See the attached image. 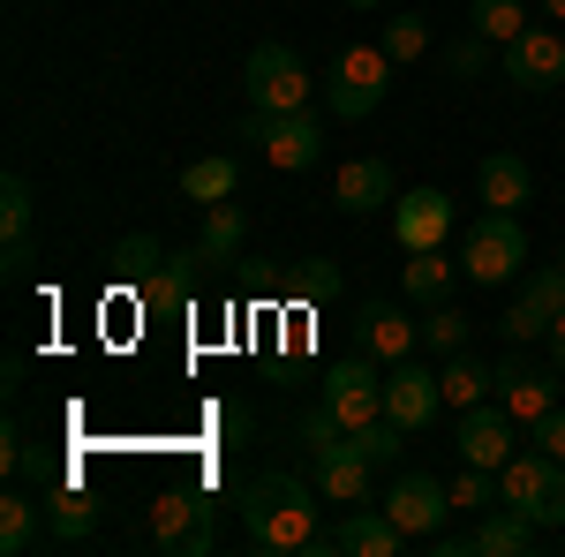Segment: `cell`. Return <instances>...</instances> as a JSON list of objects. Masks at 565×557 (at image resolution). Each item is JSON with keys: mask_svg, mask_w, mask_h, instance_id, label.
Masks as SVG:
<instances>
[{"mask_svg": "<svg viewBox=\"0 0 565 557\" xmlns=\"http://www.w3.org/2000/svg\"><path fill=\"white\" fill-rule=\"evenodd\" d=\"M317 482L295 468H264L242 482V527H249V550L264 557H295L317 543Z\"/></svg>", "mask_w": 565, "mask_h": 557, "instance_id": "obj_1", "label": "cell"}, {"mask_svg": "<svg viewBox=\"0 0 565 557\" xmlns=\"http://www.w3.org/2000/svg\"><path fill=\"white\" fill-rule=\"evenodd\" d=\"M392 61L385 45H340V61L324 68V106H332V121H370L377 106H385L392 90Z\"/></svg>", "mask_w": 565, "mask_h": 557, "instance_id": "obj_2", "label": "cell"}, {"mask_svg": "<svg viewBox=\"0 0 565 557\" xmlns=\"http://www.w3.org/2000/svg\"><path fill=\"white\" fill-rule=\"evenodd\" d=\"M498 490H505V505H521L535 527H565V460L521 444V452L498 468Z\"/></svg>", "mask_w": 565, "mask_h": 557, "instance_id": "obj_3", "label": "cell"}, {"mask_svg": "<svg viewBox=\"0 0 565 557\" xmlns=\"http://www.w3.org/2000/svg\"><path fill=\"white\" fill-rule=\"evenodd\" d=\"M521 264H527V226H521V212H482L476 226H468V249H460L468 287H505Z\"/></svg>", "mask_w": 565, "mask_h": 557, "instance_id": "obj_4", "label": "cell"}, {"mask_svg": "<svg viewBox=\"0 0 565 557\" xmlns=\"http://www.w3.org/2000/svg\"><path fill=\"white\" fill-rule=\"evenodd\" d=\"M234 136H242V143H264V159L279 173H309L324 159V121H317V114H264V106H249Z\"/></svg>", "mask_w": 565, "mask_h": 557, "instance_id": "obj_5", "label": "cell"}, {"mask_svg": "<svg viewBox=\"0 0 565 557\" xmlns=\"http://www.w3.org/2000/svg\"><path fill=\"white\" fill-rule=\"evenodd\" d=\"M317 399L340 415V429H362L385 415V377H377V354L348 346V362H332V377L317 385Z\"/></svg>", "mask_w": 565, "mask_h": 557, "instance_id": "obj_6", "label": "cell"}, {"mask_svg": "<svg viewBox=\"0 0 565 557\" xmlns=\"http://www.w3.org/2000/svg\"><path fill=\"white\" fill-rule=\"evenodd\" d=\"M242 84H249V106H264V114H302L309 68H302V53H295V45L271 39V45H257V53H249Z\"/></svg>", "mask_w": 565, "mask_h": 557, "instance_id": "obj_7", "label": "cell"}, {"mask_svg": "<svg viewBox=\"0 0 565 557\" xmlns=\"http://www.w3.org/2000/svg\"><path fill=\"white\" fill-rule=\"evenodd\" d=\"M385 513L399 519L407 543H430L437 527H445V513H452V490H445L437 474H423V468H399L392 490H385Z\"/></svg>", "mask_w": 565, "mask_h": 557, "instance_id": "obj_8", "label": "cell"}, {"mask_svg": "<svg viewBox=\"0 0 565 557\" xmlns=\"http://www.w3.org/2000/svg\"><path fill=\"white\" fill-rule=\"evenodd\" d=\"M317 557H399L407 550V535H399V519L377 505H348V519L340 527H317V543H309Z\"/></svg>", "mask_w": 565, "mask_h": 557, "instance_id": "obj_9", "label": "cell"}, {"mask_svg": "<svg viewBox=\"0 0 565 557\" xmlns=\"http://www.w3.org/2000/svg\"><path fill=\"white\" fill-rule=\"evenodd\" d=\"M151 535L181 557H212L218 535H212V505L196 497V490H159L151 497Z\"/></svg>", "mask_w": 565, "mask_h": 557, "instance_id": "obj_10", "label": "cell"}, {"mask_svg": "<svg viewBox=\"0 0 565 557\" xmlns=\"http://www.w3.org/2000/svg\"><path fill=\"white\" fill-rule=\"evenodd\" d=\"M565 309V264H543V271H527V287L513 294V309L498 317V332L513 346H527V340H551V317Z\"/></svg>", "mask_w": 565, "mask_h": 557, "instance_id": "obj_11", "label": "cell"}, {"mask_svg": "<svg viewBox=\"0 0 565 557\" xmlns=\"http://www.w3.org/2000/svg\"><path fill=\"white\" fill-rule=\"evenodd\" d=\"M558 362H551V369H535V362H527V354H505V362H498V407H505V415H513V422H543V415H551V407H558Z\"/></svg>", "mask_w": 565, "mask_h": 557, "instance_id": "obj_12", "label": "cell"}, {"mask_svg": "<svg viewBox=\"0 0 565 557\" xmlns=\"http://www.w3.org/2000/svg\"><path fill=\"white\" fill-rule=\"evenodd\" d=\"M452 444H460V460H468V468H505V460L521 452V422H513L505 407H460Z\"/></svg>", "mask_w": 565, "mask_h": 557, "instance_id": "obj_13", "label": "cell"}, {"mask_svg": "<svg viewBox=\"0 0 565 557\" xmlns=\"http://www.w3.org/2000/svg\"><path fill=\"white\" fill-rule=\"evenodd\" d=\"M452 196L445 189H407V196H392V234H399V249H445V234H452Z\"/></svg>", "mask_w": 565, "mask_h": 557, "instance_id": "obj_14", "label": "cell"}, {"mask_svg": "<svg viewBox=\"0 0 565 557\" xmlns=\"http://www.w3.org/2000/svg\"><path fill=\"white\" fill-rule=\"evenodd\" d=\"M370 460H362V444L340 437V444H324V452H309V482L324 490V505H370Z\"/></svg>", "mask_w": 565, "mask_h": 557, "instance_id": "obj_15", "label": "cell"}, {"mask_svg": "<svg viewBox=\"0 0 565 557\" xmlns=\"http://www.w3.org/2000/svg\"><path fill=\"white\" fill-rule=\"evenodd\" d=\"M437 407H445V385H437L430 369L407 354V362H392V377H385V415L399 429H430L437 422Z\"/></svg>", "mask_w": 565, "mask_h": 557, "instance_id": "obj_16", "label": "cell"}, {"mask_svg": "<svg viewBox=\"0 0 565 557\" xmlns=\"http://www.w3.org/2000/svg\"><path fill=\"white\" fill-rule=\"evenodd\" d=\"M505 76L521 90H558L565 84V39L558 31H521V39H505Z\"/></svg>", "mask_w": 565, "mask_h": 557, "instance_id": "obj_17", "label": "cell"}, {"mask_svg": "<svg viewBox=\"0 0 565 557\" xmlns=\"http://www.w3.org/2000/svg\"><path fill=\"white\" fill-rule=\"evenodd\" d=\"M423 340V324H407V309L399 301H370L362 317H354V346L362 354H377V362H407Z\"/></svg>", "mask_w": 565, "mask_h": 557, "instance_id": "obj_18", "label": "cell"}, {"mask_svg": "<svg viewBox=\"0 0 565 557\" xmlns=\"http://www.w3.org/2000/svg\"><path fill=\"white\" fill-rule=\"evenodd\" d=\"M90 535H98V505H90L76 482H61V490L45 497V543H61V550H84Z\"/></svg>", "mask_w": 565, "mask_h": 557, "instance_id": "obj_19", "label": "cell"}, {"mask_svg": "<svg viewBox=\"0 0 565 557\" xmlns=\"http://www.w3.org/2000/svg\"><path fill=\"white\" fill-rule=\"evenodd\" d=\"M392 196H399V189H392L385 159H348L340 181H332V204H340V212H377V204H392Z\"/></svg>", "mask_w": 565, "mask_h": 557, "instance_id": "obj_20", "label": "cell"}, {"mask_svg": "<svg viewBox=\"0 0 565 557\" xmlns=\"http://www.w3.org/2000/svg\"><path fill=\"white\" fill-rule=\"evenodd\" d=\"M476 181H482V204H490V212H521L527 196H535V173H527V159H513V151H490Z\"/></svg>", "mask_w": 565, "mask_h": 557, "instance_id": "obj_21", "label": "cell"}, {"mask_svg": "<svg viewBox=\"0 0 565 557\" xmlns=\"http://www.w3.org/2000/svg\"><path fill=\"white\" fill-rule=\"evenodd\" d=\"M527 543H535V519H527L521 505H505V497L476 519V557H521Z\"/></svg>", "mask_w": 565, "mask_h": 557, "instance_id": "obj_22", "label": "cell"}, {"mask_svg": "<svg viewBox=\"0 0 565 557\" xmlns=\"http://www.w3.org/2000/svg\"><path fill=\"white\" fill-rule=\"evenodd\" d=\"M242 234H249V212L226 196V204H204V234H196V264H234L242 249Z\"/></svg>", "mask_w": 565, "mask_h": 557, "instance_id": "obj_23", "label": "cell"}, {"mask_svg": "<svg viewBox=\"0 0 565 557\" xmlns=\"http://www.w3.org/2000/svg\"><path fill=\"white\" fill-rule=\"evenodd\" d=\"M234 189H242L234 151H212V159H189V167H181V196H189V204H226Z\"/></svg>", "mask_w": 565, "mask_h": 557, "instance_id": "obj_24", "label": "cell"}, {"mask_svg": "<svg viewBox=\"0 0 565 557\" xmlns=\"http://www.w3.org/2000/svg\"><path fill=\"white\" fill-rule=\"evenodd\" d=\"M452 279H460V264L445 249H407V301L437 309V301H452Z\"/></svg>", "mask_w": 565, "mask_h": 557, "instance_id": "obj_25", "label": "cell"}, {"mask_svg": "<svg viewBox=\"0 0 565 557\" xmlns=\"http://www.w3.org/2000/svg\"><path fill=\"white\" fill-rule=\"evenodd\" d=\"M45 543V505H31V497H0V557H23Z\"/></svg>", "mask_w": 565, "mask_h": 557, "instance_id": "obj_26", "label": "cell"}, {"mask_svg": "<svg viewBox=\"0 0 565 557\" xmlns=\"http://www.w3.org/2000/svg\"><path fill=\"white\" fill-rule=\"evenodd\" d=\"M437 385H445V399H452V407H482V392H498V369H482L476 354H445Z\"/></svg>", "mask_w": 565, "mask_h": 557, "instance_id": "obj_27", "label": "cell"}, {"mask_svg": "<svg viewBox=\"0 0 565 557\" xmlns=\"http://www.w3.org/2000/svg\"><path fill=\"white\" fill-rule=\"evenodd\" d=\"M159 264H167V249H159L151 234H129V242L114 249V279H121V287H151Z\"/></svg>", "mask_w": 565, "mask_h": 557, "instance_id": "obj_28", "label": "cell"}, {"mask_svg": "<svg viewBox=\"0 0 565 557\" xmlns=\"http://www.w3.org/2000/svg\"><path fill=\"white\" fill-rule=\"evenodd\" d=\"M468 15H476V31L490 45H505V39H521V31H527V8H521V0H476Z\"/></svg>", "mask_w": 565, "mask_h": 557, "instance_id": "obj_29", "label": "cell"}, {"mask_svg": "<svg viewBox=\"0 0 565 557\" xmlns=\"http://www.w3.org/2000/svg\"><path fill=\"white\" fill-rule=\"evenodd\" d=\"M348 437L362 444V460H370V468H392V460H399V444H407V429L392 422V415H377V422L348 429Z\"/></svg>", "mask_w": 565, "mask_h": 557, "instance_id": "obj_30", "label": "cell"}, {"mask_svg": "<svg viewBox=\"0 0 565 557\" xmlns=\"http://www.w3.org/2000/svg\"><path fill=\"white\" fill-rule=\"evenodd\" d=\"M505 490H498V468H468L460 482H452V513H490Z\"/></svg>", "mask_w": 565, "mask_h": 557, "instance_id": "obj_31", "label": "cell"}, {"mask_svg": "<svg viewBox=\"0 0 565 557\" xmlns=\"http://www.w3.org/2000/svg\"><path fill=\"white\" fill-rule=\"evenodd\" d=\"M377 45H385L392 61H415V53H430V23L407 8V15H392V23H385V39H377Z\"/></svg>", "mask_w": 565, "mask_h": 557, "instance_id": "obj_32", "label": "cell"}, {"mask_svg": "<svg viewBox=\"0 0 565 557\" xmlns=\"http://www.w3.org/2000/svg\"><path fill=\"white\" fill-rule=\"evenodd\" d=\"M482 68H490V39H482V31H468V39L445 45V76H452V84H476Z\"/></svg>", "mask_w": 565, "mask_h": 557, "instance_id": "obj_33", "label": "cell"}, {"mask_svg": "<svg viewBox=\"0 0 565 557\" xmlns=\"http://www.w3.org/2000/svg\"><path fill=\"white\" fill-rule=\"evenodd\" d=\"M0 234H8V242H23V234H31V181H23V173H8V181H0Z\"/></svg>", "mask_w": 565, "mask_h": 557, "instance_id": "obj_34", "label": "cell"}, {"mask_svg": "<svg viewBox=\"0 0 565 557\" xmlns=\"http://www.w3.org/2000/svg\"><path fill=\"white\" fill-rule=\"evenodd\" d=\"M423 340H430L437 354H468V317H460L452 301H437V309H430V324H423Z\"/></svg>", "mask_w": 565, "mask_h": 557, "instance_id": "obj_35", "label": "cell"}, {"mask_svg": "<svg viewBox=\"0 0 565 557\" xmlns=\"http://www.w3.org/2000/svg\"><path fill=\"white\" fill-rule=\"evenodd\" d=\"M295 437H302V460H309V452H324V444H340L348 429H340V415H332V407L317 399V407H309L302 422H295Z\"/></svg>", "mask_w": 565, "mask_h": 557, "instance_id": "obj_36", "label": "cell"}, {"mask_svg": "<svg viewBox=\"0 0 565 557\" xmlns=\"http://www.w3.org/2000/svg\"><path fill=\"white\" fill-rule=\"evenodd\" d=\"M527 444H535V452H551V460H565V407H551L543 422H527Z\"/></svg>", "mask_w": 565, "mask_h": 557, "instance_id": "obj_37", "label": "cell"}, {"mask_svg": "<svg viewBox=\"0 0 565 557\" xmlns=\"http://www.w3.org/2000/svg\"><path fill=\"white\" fill-rule=\"evenodd\" d=\"M295 287H302L309 301H324V294H332V287H340V271H332V264H324V257H309V264H302V279H295Z\"/></svg>", "mask_w": 565, "mask_h": 557, "instance_id": "obj_38", "label": "cell"}, {"mask_svg": "<svg viewBox=\"0 0 565 557\" xmlns=\"http://www.w3.org/2000/svg\"><path fill=\"white\" fill-rule=\"evenodd\" d=\"M437 557H476V527H460V535H430Z\"/></svg>", "mask_w": 565, "mask_h": 557, "instance_id": "obj_39", "label": "cell"}, {"mask_svg": "<svg viewBox=\"0 0 565 557\" xmlns=\"http://www.w3.org/2000/svg\"><path fill=\"white\" fill-rule=\"evenodd\" d=\"M31 264H39V249H31V234H23V242H8V279H31Z\"/></svg>", "mask_w": 565, "mask_h": 557, "instance_id": "obj_40", "label": "cell"}, {"mask_svg": "<svg viewBox=\"0 0 565 557\" xmlns=\"http://www.w3.org/2000/svg\"><path fill=\"white\" fill-rule=\"evenodd\" d=\"M551 362H558V369H565V309H558V317H551Z\"/></svg>", "mask_w": 565, "mask_h": 557, "instance_id": "obj_41", "label": "cell"}, {"mask_svg": "<svg viewBox=\"0 0 565 557\" xmlns=\"http://www.w3.org/2000/svg\"><path fill=\"white\" fill-rule=\"evenodd\" d=\"M543 15H551V23H565V0H543Z\"/></svg>", "mask_w": 565, "mask_h": 557, "instance_id": "obj_42", "label": "cell"}, {"mask_svg": "<svg viewBox=\"0 0 565 557\" xmlns=\"http://www.w3.org/2000/svg\"><path fill=\"white\" fill-rule=\"evenodd\" d=\"M348 8H385V0H348Z\"/></svg>", "mask_w": 565, "mask_h": 557, "instance_id": "obj_43", "label": "cell"}, {"mask_svg": "<svg viewBox=\"0 0 565 557\" xmlns=\"http://www.w3.org/2000/svg\"><path fill=\"white\" fill-rule=\"evenodd\" d=\"M558 264H565V249H558Z\"/></svg>", "mask_w": 565, "mask_h": 557, "instance_id": "obj_44", "label": "cell"}]
</instances>
